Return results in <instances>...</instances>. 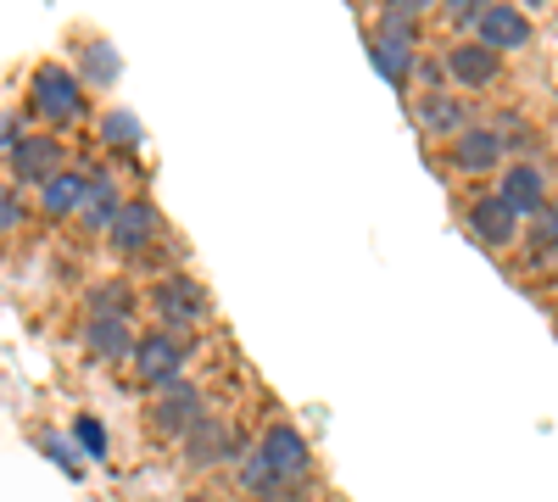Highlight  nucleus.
I'll list each match as a JSON object with an SVG mask.
<instances>
[{
  "instance_id": "nucleus-1",
  "label": "nucleus",
  "mask_w": 558,
  "mask_h": 502,
  "mask_svg": "<svg viewBox=\"0 0 558 502\" xmlns=\"http://www.w3.org/2000/svg\"><path fill=\"white\" fill-rule=\"evenodd\" d=\"M28 107L51 123V128L78 123V118H84V78L68 73L62 62H39V68L28 73Z\"/></svg>"
},
{
  "instance_id": "nucleus-2",
  "label": "nucleus",
  "mask_w": 558,
  "mask_h": 502,
  "mask_svg": "<svg viewBox=\"0 0 558 502\" xmlns=\"http://www.w3.org/2000/svg\"><path fill=\"white\" fill-rule=\"evenodd\" d=\"M463 230H470L486 252H508V246L525 241V218L492 191V196H475V201H470V212H463Z\"/></svg>"
},
{
  "instance_id": "nucleus-3",
  "label": "nucleus",
  "mask_w": 558,
  "mask_h": 502,
  "mask_svg": "<svg viewBox=\"0 0 558 502\" xmlns=\"http://www.w3.org/2000/svg\"><path fill=\"white\" fill-rule=\"evenodd\" d=\"M246 441H241V430L235 425H223V419H202L191 436H184V464L191 469H218V464H241L246 458Z\"/></svg>"
},
{
  "instance_id": "nucleus-4",
  "label": "nucleus",
  "mask_w": 558,
  "mask_h": 502,
  "mask_svg": "<svg viewBox=\"0 0 558 502\" xmlns=\"http://www.w3.org/2000/svg\"><path fill=\"white\" fill-rule=\"evenodd\" d=\"M157 318H162V330L179 335V330H196L202 318H207V291L191 280V273H168V280H157Z\"/></svg>"
},
{
  "instance_id": "nucleus-5",
  "label": "nucleus",
  "mask_w": 558,
  "mask_h": 502,
  "mask_svg": "<svg viewBox=\"0 0 558 502\" xmlns=\"http://www.w3.org/2000/svg\"><path fill=\"white\" fill-rule=\"evenodd\" d=\"M202 419H207V414H202V391H196L191 380L162 385L157 402H151V430H157V436H179V441H184Z\"/></svg>"
},
{
  "instance_id": "nucleus-6",
  "label": "nucleus",
  "mask_w": 558,
  "mask_h": 502,
  "mask_svg": "<svg viewBox=\"0 0 558 502\" xmlns=\"http://www.w3.org/2000/svg\"><path fill=\"white\" fill-rule=\"evenodd\" d=\"M179 369H184V341H179V335H168V330L140 335V346H134V375L146 380L151 391H162V385L184 380Z\"/></svg>"
},
{
  "instance_id": "nucleus-7",
  "label": "nucleus",
  "mask_w": 558,
  "mask_h": 502,
  "mask_svg": "<svg viewBox=\"0 0 558 502\" xmlns=\"http://www.w3.org/2000/svg\"><path fill=\"white\" fill-rule=\"evenodd\" d=\"M452 157V173H497L502 157H508V140H502V128H486V123H470L458 134V140L447 146Z\"/></svg>"
},
{
  "instance_id": "nucleus-8",
  "label": "nucleus",
  "mask_w": 558,
  "mask_h": 502,
  "mask_svg": "<svg viewBox=\"0 0 558 502\" xmlns=\"http://www.w3.org/2000/svg\"><path fill=\"white\" fill-rule=\"evenodd\" d=\"M257 452L268 458V469L279 475V480H307V469H313V452H307V436L296 430V425H268L263 430V441H257Z\"/></svg>"
},
{
  "instance_id": "nucleus-9",
  "label": "nucleus",
  "mask_w": 558,
  "mask_h": 502,
  "mask_svg": "<svg viewBox=\"0 0 558 502\" xmlns=\"http://www.w3.org/2000/svg\"><path fill=\"white\" fill-rule=\"evenodd\" d=\"M7 162H12V185L45 191V185L62 173V140H57V134H28V140H23Z\"/></svg>"
},
{
  "instance_id": "nucleus-10",
  "label": "nucleus",
  "mask_w": 558,
  "mask_h": 502,
  "mask_svg": "<svg viewBox=\"0 0 558 502\" xmlns=\"http://www.w3.org/2000/svg\"><path fill=\"white\" fill-rule=\"evenodd\" d=\"M441 62H447V78L463 84V89H486V84H497V73H502V57L486 51L481 39H452L447 51H441Z\"/></svg>"
},
{
  "instance_id": "nucleus-11",
  "label": "nucleus",
  "mask_w": 558,
  "mask_h": 502,
  "mask_svg": "<svg viewBox=\"0 0 558 502\" xmlns=\"http://www.w3.org/2000/svg\"><path fill=\"white\" fill-rule=\"evenodd\" d=\"M497 196L514 207L520 218H547V173L536 162H514V168H502L497 173Z\"/></svg>"
},
{
  "instance_id": "nucleus-12",
  "label": "nucleus",
  "mask_w": 558,
  "mask_h": 502,
  "mask_svg": "<svg viewBox=\"0 0 558 502\" xmlns=\"http://www.w3.org/2000/svg\"><path fill=\"white\" fill-rule=\"evenodd\" d=\"M413 123L430 134V140H458L463 128H470V112H463V101L452 96V89H436V96H425L418 89V101H413Z\"/></svg>"
},
{
  "instance_id": "nucleus-13",
  "label": "nucleus",
  "mask_w": 558,
  "mask_h": 502,
  "mask_svg": "<svg viewBox=\"0 0 558 502\" xmlns=\"http://www.w3.org/2000/svg\"><path fill=\"white\" fill-rule=\"evenodd\" d=\"M84 346H89V357H101V363H134L140 335L129 330V318L89 313V318H84Z\"/></svg>"
},
{
  "instance_id": "nucleus-14",
  "label": "nucleus",
  "mask_w": 558,
  "mask_h": 502,
  "mask_svg": "<svg viewBox=\"0 0 558 502\" xmlns=\"http://www.w3.org/2000/svg\"><path fill=\"white\" fill-rule=\"evenodd\" d=\"M486 51H497V57H508V51H525L531 45V17L520 12V7H486V17H481V34H475Z\"/></svg>"
},
{
  "instance_id": "nucleus-15",
  "label": "nucleus",
  "mask_w": 558,
  "mask_h": 502,
  "mask_svg": "<svg viewBox=\"0 0 558 502\" xmlns=\"http://www.w3.org/2000/svg\"><path fill=\"white\" fill-rule=\"evenodd\" d=\"M162 235V212L151 207V201H129L123 207V218L112 223V252H123V257H134V252H146L151 241Z\"/></svg>"
},
{
  "instance_id": "nucleus-16",
  "label": "nucleus",
  "mask_w": 558,
  "mask_h": 502,
  "mask_svg": "<svg viewBox=\"0 0 558 502\" xmlns=\"http://www.w3.org/2000/svg\"><path fill=\"white\" fill-rule=\"evenodd\" d=\"M123 207H129V201H123V191H118V179H112V173H89V201H84V212H78L84 230H89V235H112V223L123 218Z\"/></svg>"
},
{
  "instance_id": "nucleus-17",
  "label": "nucleus",
  "mask_w": 558,
  "mask_h": 502,
  "mask_svg": "<svg viewBox=\"0 0 558 502\" xmlns=\"http://www.w3.org/2000/svg\"><path fill=\"white\" fill-rule=\"evenodd\" d=\"M368 62H375L380 78H391L397 89H408V78L418 73V45L386 39V34H368Z\"/></svg>"
},
{
  "instance_id": "nucleus-18",
  "label": "nucleus",
  "mask_w": 558,
  "mask_h": 502,
  "mask_svg": "<svg viewBox=\"0 0 558 502\" xmlns=\"http://www.w3.org/2000/svg\"><path fill=\"white\" fill-rule=\"evenodd\" d=\"M84 201H89V173H78V168H62L51 185L39 191V212H45V218L84 212Z\"/></svg>"
},
{
  "instance_id": "nucleus-19",
  "label": "nucleus",
  "mask_w": 558,
  "mask_h": 502,
  "mask_svg": "<svg viewBox=\"0 0 558 502\" xmlns=\"http://www.w3.org/2000/svg\"><path fill=\"white\" fill-rule=\"evenodd\" d=\"M418 23H425V7L418 0H391V7H380V28L386 39H402V45H418L425 34H418Z\"/></svg>"
},
{
  "instance_id": "nucleus-20",
  "label": "nucleus",
  "mask_w": 558,
  "mask_h": 502,
  "mask_svg": "<svg viewBox=\"0 0 558 502\" xmlns=\"http://www.w3.org/2000/svg\"><path fill=\"white\" fill-rule=\"evenodd\" d=\"M78 68H84V73H78L84 84H101V89L118 84V73H123V62H118V51H112L107 39H89L84 51H78Z\"/></svg>"
},
{
  "instance_id": "nucleus-21",
  "label": "nucleus",
  "mask_w": 558,
  "mask_h": 502,
  "mask_svg": "<svg viewBox=\"0 0 558 502\" xmlns=\"http://www.w3.org/2000/svg\"><path fill=\"white\" fill-rule=\"evenodd\" d=\"M235 480H241V491H246L252 502H263V497H268V491L279 486V475L268 469V458H263V452H257V446H252V452H246V458L235 464Z\"/></svg>"
},
{
  "instance_id": "nucleus-22",
  "label": "nucleus",
  "mask_w": 558,
  "mask_h": 502,
  "mask_svg": "<svg viewBox=\"0 0 558 502\" xmlns=\"http://www.w3.org/2000/svg\"><path fill=\"white\" fill-rule=\"evenodd\" d=\"M101 134H107V146H118L123 157H134V151H140V140H146V128H140V118H134V112H118V107L101 118Z\"/></svg>"
},
{
  "instance_id": "nucleus-23",
  "label": "nucleus",
  "mask_w": 558,
  "mask_h": 502,
  "mask_svg": "<svg viewBox=\"0 0 558 502\" xmlns=\"http://www.w3.org/2000/svg\"><path fill=\"white\" fill-rule=\"evenodd\" d=\"M89 313H112V318H129V285L123 280H107L89 291Z\"/></svg>"
},
{
  "instance_id": "nucleus-24",
  "label": "nucleus",
  "mask_w": 558,
  "mask_h": 502,
  "mask_svg": "<svg viewBox=\"0 0 558 502\" xmlns=\"http://www.w3.org/2000/svg\"><path fill=\"white\" fill-rule=\"evenodd\" d=\"M447 17H452V28H458L463 39H475V34H481V17H486V0H452Z\"/></svg>"
},
{
  "instance_id": "nucleus-25",
  "label": "nucleus",
  "mask_w": 558,
  "mask_h": 502,
  "mask_svg": "<svg viewBox=\"0 0 558 502\" xmlns=\"http://www.w3.org/2000/svg\"><path fill=\"white\" fill-rule=\"evenodd\" d=\"M73 436H78V446H84V458H107V430H101V419L78 414V419H73Z\"/></svg>"
},
{
  "instance_id": "nucleus-26",
  "label": "nucleus",
  "mask_w": 558,
  "mask_h": 502,
  "mask_svg": "<svg viewBox=\"0 0 558 502\" xmlns=\"http://www.w3.org/2000/svg\"><path fill=\"white\" fill-rule=\"evenodd\" d=\"M531 252H536V257H558V212L536 218V230H531Z\"/></svg>"
},
{
  "instance_id": "nucleus-27",
  "label": "nucleus",
  "mask_w": 558,
  "mask_h": 502,
  "mask_svg": "<svg viewBox=\"0 0 558 502\" xmlns=\"http://www.w3.org/2000/svg\"><path fill=\"white\" fill-rule=\"evenodd\" d=\"M0 230H7V235L23 230V196H17V185L0 191Z\"/></svg>"
},
{
  "instance_id": "nucleus-28",
  "label": "nucleus",
  "mask_w": 558,
  "mask_h": 502,
  "mask_svg": "<svg viewBox=\"0 0 558 502\" xmlns=\"http://www.w3.org/2000/svg\"><path fill=\"white\" fill-rule=\"evenodd\" d=\"M23 140H28V134H23V118H17V112H7V118H0V151L12 157Z\"/></svg>"
},
{
  "instance_id": "nucleus-29",
  "label": "nucleus",
  "mask_w": 558,
  "mask_h": 502,
  "mask_svg": "<svg viewBox=\"0 0 558 502\" xmlns=\"http://www.w3.org/2000/svg\"><path fill=\"white\" fill-rule=\"evenodd\" d=\"M39 446H45V452H51V458H57V464H62L68 475H78V458H73V446H68L62 436H39Z\"/></svg>"
},
{
  "instance_id": "nucleus-30",
  "label": "nucleus",
  "mask_w": 558,
  "mask_h": 502,
  "mask_svg": "<svg viewBox=\"0 0 558 502\" xmlns=\"http://www.w3.org/2000/svg\"><path fill=\"white\" fill-rule=\"evenodd\" d=\"M263 502H307V491H302V480H279Z\"/></svg>"
},
{
  "instance_id": "nucleus-31",
  "label": "nucleus",
  "mask_w": 558,
  "mask_h": 502,
  "mask_svg": "<svg viewBox=\"0 0 558 502\" xmlns=\"http://www.w3.org/2000/svg\"><path fill=\"white\" fill-rule=\"evenodd\" d=\"M184 502H213V497H184Z\"/></svg>"
}]
</instances>
